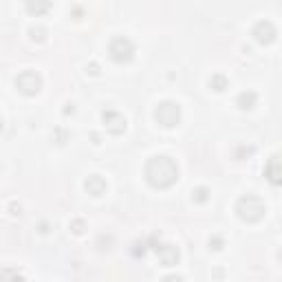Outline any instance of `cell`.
I'll return each instance as SVG.
<instances>
[{"mask_svg": "<svg viewBox=\"0 0 282 282\" xmlns=\"http://www.w3.org/2000/svg\"><path fill=\"white\" fill-rule=\"evenodd\" d=\"M146 179L152 187H170L179 179V167L170 157H152L146 163Z\"/></svg>", "mask_w": 282, "mask_h": 282, "instance_id": "obj_1", "label": "cell"}, {"mask_svg": "<svg viewBox=\"0 0 282 282\" xmlns=\"http://www.w3.org/2000/svg\"><path fill=\"white\" fill-rule=\"evenodd\" d=\"M236 212H238L240 218L247 220V223H256V220H260V218L265 216L267 207H265V203L258 196H251V194H247V196H243V199L238 201Z\"/></svg>", "mask_w": 282, "mask_h": 282, "instance_id": "obj_2", "label": "cell"}, {"mask_svg": "<svg viewBox=\"0 0 282 282\" xmlns=\"http://www.w3.org/2000/svg\"><path fill=\"white\" fill-rule=\"evenodd\" d=\"M132 53H135V44L130 42L128 38H115L110 42V55L115 62H128L132 58Z\"/></svg>", "mask_w": 282, "mask_h": 282, "instance_id": "obj_3", "label": "cell"}, {"mask_svg": "<svg viewBox=\"0 0 282 282\" xmlns=\"http://www.w3.org/2000/svg\"><path fill=\"white\" fill-rule=\"evenodd\" d=\"M157 122L159 124H163V126H174V124H179V117H181V110H179V106L177 104H172V102H163L157 108Z\"/></svg>", "mask_w": 282, "mask_h": 282, "instance_id": "obj_4", "label": "cell"}, {"mask_svg": "<svg viewBox=\"0 0 282 282\" xmlns=\"http://www.w3.org/2000/svg\"><path fill=\"white\" fill-rule=\"evenodd\" d=\"M16 86L24 93V95H36V93L40 91V86H42V79H40L38 73L26 71V73H22V75H18Z\"/></svg>", "mask_w": 282, "mask_h": 282, "instance_id": "obj_5", "label": "cell"}, {"mask_svg": "<svg viewBox=\"0 0 282 282\" xmlns=\"http://www.w3.org/2000/svg\"><path fill=\"white\" fill-rule=\"evenodd\" d=\"M265 177L269 179L273 185H282V154H273V157L267 161Z\"/></svg>", "mask_w": 282, "mask_h": 282, "instance_id": "obj_6", "label": "cell"}, {"mask_svg": "<svg viewBox=\"0 0 282 282\" xmlns=\"http://www.w3.org/2000/svg\"><path fill=\"white\" fill-rule=\"evenodd\" d=\"M253 36H256L258 42L269 44L273 38H276V26H273L269 20H260V22L253 26Z\"/></svg>", "mask_w": 282, "mask_h": 282, "instance_id": "obj_7", "label": "cell"}, {"mask_svg": "<svg viewBox=\"0 0 282 282\" xmlns=\"http://www.w3.org/2000/svg\"><path fill=\"white\" fill-rule=\"evenodd\" d=\"M104 122L108 124L110 132H122V130L126 128V119L119 115L117 110H106V112H104Z\"/></svg>", "mask_w": 282, "mask_h": 282, "instance_id": "obj_8", "label": "cell"}, {"mask_svg": "<svg viewBox=\"0 0 282 282\" xmlns=\"http://www.w3.org/2000/svg\"><path fill=\"white\" fill-rule=\"evenodd\" d=\"M86 190H89V194H93V196H99V194L106 192V181L102 177H97V174H93V177H89V181H86Z\"/></svg>", "mask_w": 282, "mask_h": 282, "instance_id": "obj_9", "label": "cell"}, {"mask_svg": "<svg viewBox=\"0 0 282 282\" xmlns=\"http://www.w3.org/2000/svg\"><path fill=\"white\" fill-rule=\"evenodd\" d=\"M157 251H159V256H161V260L170 267V265H174L179 260V251H177V247H172V245H163V247H157Z\"/></svg>", "mask_w": 282, "mask_h": 282, "instance_id": "obj_10", "label": "cell"}, {"mask_svg": "<svg viewBox=\"0 0 282 282\" xmlns=\"http://www.w3.org/2000/svg\"><path fill=\"white\" fill-rule=\"evenodd\" d=\"M238 104H240V108H251V106L256 104V93H253V91L240 93V95H238Z\"/></svg>", "mask_w": 282, "mask_h": 282, "instance_id": "obj_11", "label": "cell"}, {"mask_svg": "<svg viewBox=\"0 0 282 282\" xmlns=\"http://www.w3.org/2000/svg\"><path fill=\"white\" fill-rule=\"evenodd\" d=\"M212 86H214V91H223L225 86H227V82H225V77L223 75H216L212 79Z\"/></svg>", "mask_w": 282, "mask_h": 282, "instance_id": "obj_12", "label": "cell"}, {"mask_svg": "<svg viewBox=\"0 0 282 282\" xmlns=\"http://www.w3.org/2000/svg\"><path fill=\"white\" fill-rule=\"evenodd\" d=\"M194 196H196V201H205L207 199V190H205V187H199V190L194 192Z\"/></svg>", "mask_w": 282, "mask_h": 282, "instance_id": "obj_13", "label": "cell"}, {"mask_svg": "<svg viewBox=\"0 0 282 282\" xmlns=\"http://www.w3.org/2000/svg\"><path fill=\"white\" fill-rule=\"evenodd\" d=\"M165 282H181V278H165Z\"/></svg>", "mask_w": 282, "mask_h": 282, "instance_id": "obj_14", "label": "cell"}]
</instances>
